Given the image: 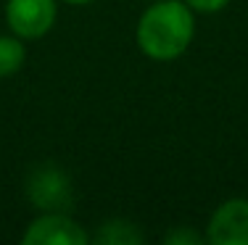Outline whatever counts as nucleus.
Instances as JSON below:
<instances>
[{
    "mask_svg": "<svg viewBox=\"0 0 248 245\" xmlns=\"http://www.w3.org/2000/svg\"><path fill=\"white\" fill-rule=\"evenodd\" d=\"M61 3H69V5H87V3H95V0H61Z\"/></svg>",
    "mask_w": 248,
    "mask_h": 245,
    "instance_id": "10",
    "label": "nucleus"
},
{
    "mask_svg": "<svg viewBox=\"0 0 248 245\" xmlns=\"http://www.w3.org/2000/svg\"><path fill=\"white\" fill-rule=\"evenodd\" d=\"M98 240L114 243V245H122V243H140V232L135 230L132 224H127V221H108V224H106V230H100Z\"/></svg>",
    "mask_w": 248,
    "mask_h": 245,
    "instance_id": "7",
    "label": "nucleus"
},
{
    "mask_svg": "<svg viewBox=\"0 0 248 245\" xmlns=\"http://www.w3.org/2000/svg\"><path fill=\"white\" fill-rule=\"evenodd\" d=\"M27 48L24 40L16 34H0V79H8L24 66Z\"/></svg>",
    "mask_w": 248,
    "mask_h": 245,
    "instance_id": "6",
    "label": "nucleus"
},
{
    "mask_svg": "<svg viewBox=\"0 0 248 245\" xmlns=\"http://www.w3.org/2000/svg\"><path fill=\"white\" fill-rule=\"evenodd\" d=\"M24 245H87L90 235L66 211H45L29 221L21 235Z\"/></svg>",
    "mask_w": 248,
    "mask_h": 245,
    "instance_id": "3",
    "label": "nucleus"
},
{
    "mask_svg": "<svg viewBox=\"0 0 248 245\" xmlns=\"http://www.w3.org/2000/svg\"><path fill=\"white\" fill-rule=\"evenodd\" d=\"M196 14H219L222 8H227L230 0H185Z\"/></svg>",
    "mask_w": 248,
    "mask_h": 245,
    "instance_id": "8",
    "label": "nucleus"
},
{
    "mask_svg": "<svg viewBox=\"0 0 248 245\" xmlns=\"http://www.w3.org/2000/svg\"><path fill=\"white\" fill-rule=\"evenodd\" d=\"M58 19V0H8L5 24L11 34L27 40H40L53 29Z\"/></svg>",
    "mask_w": 248,
    "mask_h": 245,
    "instance_id": "2",
    "label": "nucleus"
},
{
    "mask_svg": "<svg viewBox=\"0 0 248 245\" xmlns=\"http://www.w3.org/2000/svg\"><path fill=\"white\" fill-rule=\"evenodd\" d=\"M196 37V11L185 0H151L135 27V43L151 61H177Z\"/></svg>",
    "mask_w": 248,
    "mask_h": 245,
    "instance_id": "1",
    "label": "nucleus"
},
{
    "mask_svg": "<svg viewBox=\"0 0 248 245\" xmlns=\"http://www.w3.org/2000/svg\"><path fill=\"white\" fill-rule=\"evenodd\" d=\"M203 237L211 245H248V198H230L219 203Z\"/></svg>",
    "mask_w": 248,
    "mask_h": 245,
    "instance_id": "4",
    "label": "nucleus"
},
{
    "mask_svg": "<svg viewBox=\"0 0 248 245\" xmlns=\"http://www.w3.org/2000/svg\"><path fill=\"white\" fill-rule=\"evenodd\" d=\"M27 192L34 206L43 211H63L72 201V185H69L66 174L53 166L37 169L27 182Z\"/></svg>",
    "mask_w": 248,
    "mask_h": 245,
    "instance_id": "5",
    "label": "nucleus"
},
{
    "mask_svg": "<svg viewBox=\"0 0 248 245\" xmlns=\"http://www.w3.org/2000/svg\"><path fill=\"white\" fill-rule=\"evenodd\" d=\"M201 240H203L201 235H193V232H185V230L172 232V235L164 237V243H201Z\"/></svg>",
    "mask_w": 248,
    "mask_h": 245,
    "instance_id": "9",
    "label": "nucleus"
}]
</instances>
